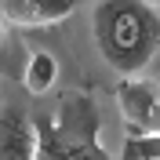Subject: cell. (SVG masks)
Returning <instances> with one entry per match:
<instances>
[{
	"instance_id": "6da1fadb",
	"label": "cell",
	"mask_w": 160,
	"mask_h": 160,
	"mask_svg": "<svg viewBox=\"0 0 160 160\" xmlns=\"http://www.w3.org/2000/svg\"><path fill=\"white\" fill-rule=\"evenodd\" d=\"M91 40L102 62L120 77H142L160 51V11L149 0H98L91 11Z\"/></svg>"
},
{
	"instance_id": "7a4b0ae2",
	"label": "cell",
	"mask_w": 160,
	"mask_h": 160,
	"mask_svg": "<svg viewBox=\"0 0 160 160\" xmlns=\"http://www.w3.org/2000/svg\"><path fill=\"white\" fill-rule=\"evenodd\" d=\"M117 106L135 135H160V84L149 77H124L117 84Z\"/></svg>"
},
{
	"instance_id": "3957f363",
	"label": "cell",
	"mask_w": 160,
	"mask_h": 160,
	"mask_svg": "<svg viewBox=\"0 0 160 160\" xmlns=\"http://www.w3.org/2000/svg\"><path fill=\"white\" fill-rule=\"evenodd\" d=\"M40 128L15 106H0V160H37Z\"/></svg>"
},
{
	"instance_id": "277c9868",
	"label": "cell",
	"mask_w": 160,
	"mask_h": 160,
	"mask_svg": "<svg viewBox=\"0 0 160 160\" xmlns=\"http://www.w3.org/2000/svg\"><path fill=\"white\" fill-rule=\"evenodd\" d=\"M77 11V0H4V18L22 29H40L69 18Z\"/></svg>"
},
{
	"instance_id": "5b68a950",
	"label": "cell",
	"mask_w": 160,
	"mask_h": 160,
	"mask_svg": "<svg viewBox=\"0 0 160 160\" xmlns=\"http://www.w3.org/2000/svg\"><path fill=\"white\" fill-rule=\"evenodd\" d=\"M40 149H44L48 160H109L98 149L95 135H66V138H58V131H44Z\"/></svg>"
},
{
	"instance_id": "8992f818",
	"label": "cell",
	"mask_w": 160,
	"mask_h": 160,
	"mask_svg": "<svg viewBox=\"0 0 160 160\" xmlns=\"http://www.w3.org/2000/svg\"><path fill=\"white\" fill-rule=\"evenodd\" d=\"M55 80H58V58H55L51 51L37 48L29 58H26V73H22L26 91H29V95H48V91L55 88Z\"/></svg>"
},
{
	"instance_id": "52a82bcc",
	"label": "cell",
	"mask_w": 160,
	"mask_h": 160,
	"mask_svg": "<svg viewBox=\"0 0 160 160\" xmlns=\"http://www.w3.org/2000/svg\"><path fill=\"white\" fill-rule=\"evenodd\" d=\"M124 160H160V135H131L124 142Z\"/></svg>"
},
{
	"instance_id": "ba28073f",
	"label": "cell",
	"mask_w": 160,
	"mask_h": 160,
	"mask_svg": "<svg viewBox=\"0 0 160 160\" xmlns=\"http://www.w3.org/2000/svg\"><path fill=\"white\" fill-rule=\"evenodd\" d=\"M0 48H4V22H0Z\"/></svg>"
},
{
	"instance_id": "9c48e42d",
	"label": "cell",
	"mask_w": 160,
	"mask_h": 160,
	"mask_svg": "<svg viewBox=\"0 0 160 160\" xmlns=\"http://www.w3.org/2000/svg\"><path fill=\"white\" fill-rule=\"evenodd\" d=\"M149 4H157V0H149Z\"/></svg>"
}]
</instances>
